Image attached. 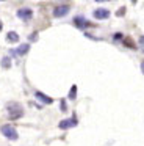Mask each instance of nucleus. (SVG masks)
<instances>
[{
  "label": "nucleus",
  "mask_w": 144,
  "mask_h": 146,
  "mask_svg": "<svg viewBox=\"0 0 144 146\" xmlns=\"http://www.w3.org/2000/svg\"><path fill=\"white\" fill-rule=\"evenodd\" d=\"M75 94H77V86L74 85V86L71 88V91H69V98H71V99H75V98H77Z\"/></svg>",
  "instance_id": "f8f14e48"
},
{
  "label": "nucleus",
  "mask_w": 144,
  "mask_h": 146,
  "mask_svg": "<svg viewBox=\"0 0 144 146\" xmlns=\"http://www.w3.org/2000/svg\"><path fill=\"white\" fill-rule=\"evenodd\" d=\"M8 113H9V118H11V119H17V118H20L22 115H24V110H22V107L19 104L9 102L8 104Z\"/></svg>",
  "instance_id": "f257e3e1"
},
{
  "label": "nucleus",
  "mask_w": 144,
  "mask_h": 146,
  "mask_svg": "<svg viewBox=\"0 0 144 146\" xmlns=\"http://www.w3.org/2000/svg\"><path fill=\"white\" fill-rule=\"evenodd\" d=\"M75 25H78V27H88V25H91L89 22H86V19H83V17H75Z\"/></svg>",
  "instance_id": "6e6552de"
},
{
  "label": "nucleus",
  "mask_w": 144,
  "mask_h": 146,
  "mask_svg": "<svg viewBox=\"0 0 144 146\" xmlns=\"http://www.w3.org/2000/svg\"><path fill=\"white\" fill-rule=\"evenodd\" d=\"M34 98L39 99L41 102H44V104H52V99H50L49 96H46L44 93H41V91H36V93H34Z\"/></svg>",
  "instance_id": "0eeeda50"
},
{
  "label": "nucleus",
  "mask_w": 144,
  "mask_h": 146,
  "mask_svg": "<svg viewBox=\"0 0 144 146\" xmlns=\"http://www.w3.org/2000/svg\"><path fill=\"white\" fill-rule=\"evenodd\" d=\"M2 66H3V68H9V66H11V60H9L8 57H3V60H2Z\"/></svg>",
  "instance_id": "9b49d317"
},
{
  "label": "nucleus",
  "mask_w": 144,
  "mask_h": 146,
  "mask_svg": "<svg viewBox=\"0 0 144 146\" xmlns=\"http://www.w3.org/2000/svg\"><path fill=\"white\" fill-rule=\"evenodd\" d=\"M2 133L6 137V138L9 140H17V130L14 129L13 126H9V124H5V126H2Z\"/></svg>",
  "instance_id": "f03ea898"
},
{
  "label": "nucleus",
  "mask_w": 144,
  "mask_h": 146,
  "mask_svg": "<svg viewBox=\"0 0 144 146\" xmlns=\"http://www.w3.org/2000/svg\"><path fill=\"white\" fill-rule=\"evenodd\" d=\"M110 16V11L106 10V8H97L96 11H94V17L96 19H106V17Z\"/></svg>",
  "instance_id": "39448f33"
},
{
  "label": "nucleus",
  "mask_w": 144,
  "mask_h": 146,
  "mask_svg": "<svg viewBox=\"0 0 144 146\" xmlns=\"http://www.w3.org/2000/svg\"><path fill=\"white\" fill-rule=\"evenodd\" d=\"M0 30H2V22H0Z\"/></svg>",
  "instance_id": "f3484780"
},
{
  "label": "nucleus",
  "mask_w": 144,
  "mask_h": 146,
  "mask_svg": "<svg viewBox=\"0 0 144 146\" xmlns=\"http://www.w3.org/2000/svg\"><path fill=\"white\" fill-rule=\"evenodd\" d=\"M125 13V10H124V8H122V10H119L118 11V16H122V14H124Z\"/></svg>",
  "instance_id": "2eb2a0df"
},
{
  "label": "nucleus",
  "mask_w": 144,
  "mask_h": 146,
  "mask_svg": "<svg viewBox=\"0 0 144 146\" xmlns=\"http://www.w3.org/2000/svg\"><path fill=\"white\" fill-rule=\"evenodd\" d=\"M30 39H31V41H36V39H38V35H36V33H34V35H31Z\"/></svg>",
  "instance_id": "4468645a"
},
{
  "label": "nucleus",
  "mask_w": 144,
  "mask_h": 146,
  "mask_svg": "<svg viewBox=\"0 0 144 146\" xmlns=\"http://www.w3.org/2000/svg\"><path fill=\"white\" fill-rule=\"evenodd\" d=\"M75 124H77V121L75 119H63V121H59V129H69V127H74Z\"/></svg>",
  "instance_id": "423d86ee"
},
{
  "label": "nucleus",
  "mask_w": 144,
  "mask_h": 146,
  "mask_svg": "<svg viewBox=\"0 0 144 146\" xmlns=\"http://www.w3.org/2000/svg\"><path fill=\"white\" fill-rule=\"evenodd\" d=\"M31 16H33V11H31V8H20V10L17 11V17L22 21H30Z\"/></svg>",
  "instance_id": "7ed1b4c3"
},
{
  "label": "nucleus",
  "mask_w": 144,
  "mask_h": 146,
  "mask_svg": "<svg viewBox=\"0 0 144 146\" xmlns=\"http://www.w3.org/2000/svg\"><path fill=\"white\" fill-rule=\"evenodd\" d=\"M143 72H144V63H143Z\"/></svg>",
  "instance_id": "dca6fc26"
},
{
  "label": "nucleus",
  "mask_w": 144,
  "mask_h": 146,
  "mask_svg": "<svg viewBox=\"0 0 144 146\" xmlns=\"http://www.w3.org/2000/svg\"><path fill=\"white\" fill-rule=\"evenodd\" d=\"M28 49H30V46H28V44H22L20 47H19L17 50L14 52V54H19V55H25V54H27V52H28Z\"/></svg>",
  "instance_id": "9d476101"
},
{
  "label": "nucleus",
  "mask_w": 144,
  "mask_h": 146,
  "mask_svg": "<svg viewBox=\"0 0 144 146\" xmlns=\"http://www.w3.org/2000/svg\"><path fill=\"white\" fill-rule=\"evenodd\" d=\"M61 110H63V111L67 110V108H66V102H64V101H61Z\"/></svg>",
  "instance_id": "ddd939ff"
},
{
  "label": "nucleus",
  "mask_w": 144,
  "mask_h": 146,
  "mask_svg": "<svg viewBox=\"0 0 144 146\" xmlns=\"http://www.w3.org/2000/svg\"><path fill=\"white\" fill-rule=\"evenodd\" d=\"M6 39H8L9 42H17L19 41V35L14 32H9L8 35H6Z\"/></svg>",
  "instance_id": "1a4fd4ad"
},
{
  "label": "nucleus",
  "mask_w": 144,
  "mask_h": 146,
  "mask_svg": "<svg viewBox=\"0 0 144 146\" xmlns=\"http://www.w3.org/2000/svg\"><path fill=\"white\" fill-rule=\"evenodd\" d=\"M69 5H59V7H56L55 10H53V16L55 17H63V16H66V14L69 13Z\"/></svg>",
  "instance_id": "20e7f679"
}]
</instances>
